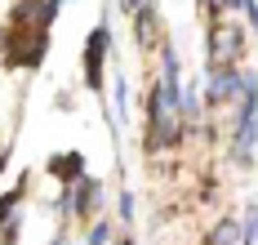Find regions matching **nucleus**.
<instances>
[{
    "instance_id": "1",
    "label": "nucleus",
    "mask_w": 258,
    "mask_h": 245,
    "mask_svg": "<svg viewBox=\"0 0 258 245\" xmlns=\"http://www.w3.org/2000/svg\"><path fill=\"white\" fill-rule=\"evenodd\" d=\"M45 49H49V40H45L40 27H18L14 23V31L5 36V63L9 67H36L45 58Z\"/></svg>"
},
{
    "instance_id": "2",
    "label": "nucleus",
    "mask_w": 258,
    "mask_h": 245,
    "mask_svg": "<svg viewBox=\"0 0 258 245\" xmlns=\"http://www.w3.org/2000/svg\"><path fill=\"white\" fill-rule=\"evenodd\" d=\"M240 49H245V36L236 27H218L209 36V63L214 67H232L236 58H240Z\"/></svg>"
},
{
    "instance_id": "3",
    "label": "nucleus",
    "mask_w": 258,
    "mask_h": 245,
    "mask_svg": "<svg viewBox=\"0 0 258 245\" xmlns=\"http://www.w3.org/2000/svg\"><path fill=\"white\" fill-rule=\"evenodd\" d=\"M254 81H245V76H236L232 67H218L214 76H209V85H205V98L218 107V103H227V98H236V94H245Z\"/></svg>"
},
{
    "instance_id": "4",
    "label": "nucleus",
    "mask_w": 258,
    "mask_h": 245,
    "mask_svg": "<svg viewBox=\"0 0 258 245\" xmlns=\"http://www.w3.org/2000/svg\"><path fill=\"white\" fill-rule=\"evenodd\" d=\"M53 14H58V0H18V9H14V23L18 27H49Z\"/></svg>"
},
{
    "instance_id": "5",
    "label": "nucleus",
    "mask_w": 258,
    "mask_h": 245,
    "mask_svg": "<svg viewBox=\"0 0 258 245\" xmlns=\"http://www.w3.org/2000/svg\"><path fill=\"white\" fill-rule=\"evenodd\" d=\"M107 45H111V31L98 27L89 36V49H85V76H89L94 89H103V54H107Z\"/></svg>"
},
{
    "instance_id": "6",
    "label": "nucleus",
    "mask_w": 258,
    "mask_h": 245,
    "mask_svg": "<svg viewBox=\"0 0 258 245\" xmlns=\"http://www.w3.org/2000/svg\"><path fill=\"white\" fill-rule=\"evenodd\" d=\"M178 138H182L178 116H160V120H147V147H152V152L178 147Z\"/></svg>"
},
{
    "instance_id": "7",
    "label": "nucleus",
    "mask_w": 258,
    "mask_h": 245,
    "mask_svg": "<svg viewBox=\"0 0 258 245\" xmlns=\"http://www.w3.org/2000/svg\"><path fill=\"white\" fill-rule=\"evenodd\" d=\"M134 31H138V45H156V40H160V27H156L152 9H138V14H134Z\"/></svg>"
},
{
    "instance_id": "8",
    "label": "nucleus",
    "mask_w": 258,
    "mask_h": 245,
    "mask_svg": "<svg viewBox=\"0 0 258 245\" xmlns=\"http://www.w3.org/2000/svg\"><path fill=\"white\" fill-rule=\"evenodd\" d=\"M236 241H240V223H236V218H223V223L209 232V245H236Z\"/></svg>"
},
{
    "instance_id": "9",
    "label": "nucleus",
    "mask_w": 258,
    "mask_h": 245,
    "mask_svg": "<svg viewBox=\"0 0 258 245\" xmlns=\"http://www.w3.org/2000/svg\"><path fill=\"white\" fill-rule=\"evenodd\" d=\"M49 169H53V174H62V178L72 183V178L80 174V156H53V165H49Z\"/></svg>"
},
{
    "instance_id": "10",
    "label": "nucleus",
    "mask_w": 258,
    "mask_h": 245,
    "mask_svg": "<svg viewBox=\"0 0 258 245\" xmlns=\"http://www.w3.org/2000/svg\"><path fill=\"white\" fill-rule=\"evenodd\" d=\"M107 241H111V223H94V232H89L85 245H107Z\"/></svg>"
},
{
    "instance_id": "11",
    "label": "nucleus",
    "mask_w": 258,
    "mask_h": 245,
    "mask_svg": "<svg viewBox=\"0 0 258 245\" xmlns=\"http://www.w3.org/2000/svg\"><path fill=\"white\" fill-rule=\"evenodd\" d=\"M120 218H125V223H129V218H134V196H129V192H125V196H120Z\"/></svg>"
}]
</instances>
